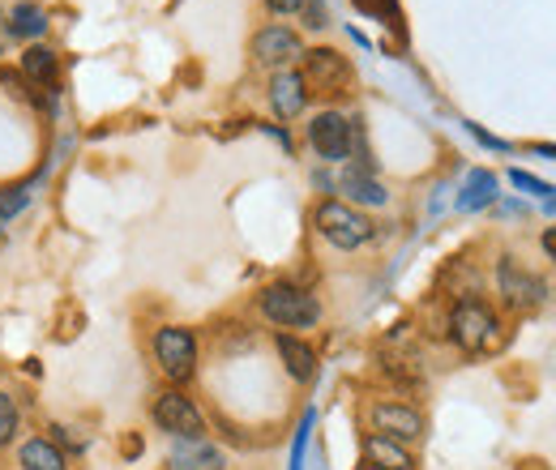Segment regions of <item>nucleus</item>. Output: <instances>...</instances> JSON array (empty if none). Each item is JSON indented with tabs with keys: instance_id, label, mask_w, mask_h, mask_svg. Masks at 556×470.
<instances>
[{
	"instance_id": "nucleus-11",
	"label": "nucleus",
	"mask_w": 556,
	"mask_h": 470,
	"mask_svg": "<svg viewBox=\"0 0 556 470\" xmlns=\"http://www.w3.org/2000/svg\"><path fill=\"white\" fill-rule=\"evenodd\" d=\"M270 107H275L278 120H295L308 107V86L295 68H278L270 77Z\"/></svg>"
},
{
	"instance_id": "nucleus-15",
	"label": "nucleus",
	"mask_w": 556,
	"mask_h": 470,
	"mask_svg": "<svg viewBox=\"0 0 556 470\" xmlns=\"http://www.w3.org/2000/svg\"><path fill=\"white\" fill-rule=\"evenodd\" d=\"M17 467L22 470H70V454L61 445H52L48 436H30L17 449Z\"/></svg>"
},
{
	"instance_id": "nucleus-25",
	"label": "nucleus",
	"mask_w": 556,
	"mask_h": 470,
	"mask_svg": "<svg viewBox=\"0 0 556 470\" xmlns=\"http://www.w3.org/2000/svg\"><path fill=\"white\" fill-rule=\"evenodd\" d=\"M266 4H270L275 13H295V9H300V0H266Z\"/></svg>"
},
{
	"instance_id": "nucleus-10",
	"label": "nucleus",
	"mask_w": 556,
	"mask_h": 470,
	"mask_svg": "<svg viewBox=\"0 0 556 470\" xmlns=\"http://www.w3.org/2000/svg\"><path fill=\"white\" fill-rule=\"evenodd\" d=\"M253 56H257V65L287 68L304 56V39L291 26H266L253 35Z\"/></svg>"
},
{
	"instance_id": "nucleus-28",
	"label": "nucleus",
	"mask_w": 556,
	"mask_h": 470,
	"mask_svg": "<svg viewBox=\"0 0 556 470\" xmlns=\"http://www.w3.org/2000/svg\"><path fill=\"white\" fill-rule=\"evenodd\" d=\"M355 470H377V467H355Z\"/></svg>"
},
{
	"instance_id": "nucleus-3",
	"label": "nucleus",
	"mask_w": 556,
	"mask_h": 470,
	"mask_svg": "<svg viewBox=\"0 0 556 470\" xmlns=\"http://www.w3.org/2000/svg\"><path fill=\"white\" fill-rule=\"evenodd\" d=\"M154 359H159V372L172 385L193 381L198 377V334L185 330V326H163L154 334Z\"/></svg>"
},
{
	"instance_id": "nucleus-8",
	"label": "nucleus",
	"mask_w": 556,
	"mask_h": 470,
	"mask_svg": "<svg viewBox=\"0 0 556 470\" xmlns=\"http://www.w3.org/2000/svg\"><path fill=\"white\" fill-rule=\"evenodd\" d=\"M496 282H501V295L509 308L527 313V308H540L548 300V287L544 278H535L531 269H522L514 257H501V269H496Z\"/></svg>"
},
{
	"instance_id": "nucleus-22",
	"label": "nucleus",
	"mask_w": 556,
	"mask_h": 470,
	"mask_svg": "<svg viewBox=\"0 0 556 470\" xmlns=\"http://www.w3.org/2000/svg\"><path fill=\"white\" fill-rule=\"evenodd\" d=\"M30 202V193L26 189H17V185H9V189H0V223H9V218H17L22 209Z\"/></svg>"
},
{
	"instance_id": "nucleus-1",
	"label": "nucleus",
	"mask_w": 556,
	"mask_h": 470,
	"mask_svg": "<svg viewBox=\"0 0 556 470\" xmlns=\"http://www.w3.org/2000/svg\"><path fill=\"white\" fill-rule=\"evenodd\" d=\"M262 317L278 330H313L321 321V304L317 295H308L304 287L291 282H270L262 291Z\"/></svg>"
},
{
	"instance_id": "nucleus-17",
	"label": "nucleus",
	"mask_w": 556,
	"mask_h": 470,
	"mask_svg": "<svg viewBox=\"0 0 556 470\" xmlns=\"http://www.w3.org/2000/svg\"><path fill=\"white\" fill-rule=\"evenodd\" d=\"M4 26H9L13 39H43L48 35V13L39 4H13Z\"/></svg>"
},
{
	"instance_id": "nucleus-14",
	"label": "nucleus",
	"mask_w": 556,
	"mask_h": 470,
	"mask_svg": "<svg viewBox=\"0 0 556 470\" xmlns=\"http://www.w3.org/2000/svg\"><path fill=\"white\" fill-rule=\"evenodd\" d=\"M339 189H343V193H348V202H355V205H386L390 202L386 185H381L368 167H348V172H343V180H339Z\"/></svg>"
},
{
	"instance_id": "nucleus-26",
	"label": "nucleus",
	"mask_w": 556,
	"mask_h": 470,
	"mask_svg": "<svg viewBox=\"0 0 556 470\" xmlns=\"http://www.w3.org/2000/svg\"><path fill=\"white\" fill-rule=\"evenodd\" d=\"M544 253L556 262V227H548V231H544Z\"/></svg>"
},
{
	"instance_id": "nucleus-4",
	"label": "nucleus",
	"mask_w": 556,
	"mask_h": 470,
	"mask_svg": "<svg viewBox=\"0 0 556 470\" xmlns=\"http://www.w3.org/2000/svg\"><path fill=\"white\" fill-rule=\"evenodd\" d=\"M496 317H492V308H488L484 300H458L454 304V313H450V338L467 351V355H480L488 346H496Z\"/></svg>"
},
{
	"instance_id": "nucleus-23",
	"label": "nucleus",
	"mask_w": 556,
	"mask_h": 470,
	"mask_svg": "<svg viewBox=\"0 0 556 470\" xmlns=\"http://www.w3.org/2000/svg\"><path fill=\"white\" fill-rule=\"evenodd\" d=\"M509 185L522 189V193H531V198H544V202H553L556 198L553 185H544V180H535V176H527V172H509Z\"/></svg>"
},
{
	"instance_id": "nucleus-21",
	"label": "nucleus",
	"mask_w": 556,
	"mask_h": 470,
	"mask_svg": "<svg viewBox=\"0 0 556 470\" xmlns=\"http://www.w3.org/2000/svg\"><path fill=\"white\" fill-rule=\"evenodd\" d=\"M351 4L368 17H381L386 26H399V0H351Z\"/></svg>"
},
{
	"instance_id": "nucleus-6",
	"label": "nucleus",
	"mask_w": 556,
	"mask_h": 470,
	"mask_svg": "<svg viewBox=\"0 0 556 470\" xmlns=\"http://www.w3.org/2000/svg\"><path fill=\"white\" fill-rule=\"evenodd\" d=\"M300 61H304L300 77H304L308 94H343V90L351 86L348 56L334 52V48H313V52H304Z\"/></svg>"
},
{
	"instance_id": "nucleus-27",
	"label": "nucleus",
	"mask_w": 556,
	"mask_h": 470,
	"mask_svg": "<svg viewBox=\"0 0 556 470\" xmlns=\"http://www.w3.org/2000/svg\"><path fill=\"white\" fill-rule=\"evenodd\" d=\"M540 154H548V158H556V145H535Z\"/></svg>"
},
{
	"instance_id": "nucleus-20",
	"label": "nucleus",
	"mask_w": 556,
	"mask_h": 470,
	"mask_svg": "<svg viewBox=\"0 0 556 470\" xmlns=\"http://www.w3.org/2000/svg\"><path fill=\"white\" fill-rule=\"evenodd\" d=\"M17 432H22V410H17V403L0 390V449H9V445L17 441Z\"/></svg>"
},
{
	"instance_id": "nucleus-12",
	"label": "nucleus",
	"mask_w": 556,
	"mask_h": 470,
	"mask_svg": "<svg viewBox=\"0 0 556 470\" xmlns=\"http://www.w3.org/2000/svg\"><path fill=\"white\" fill-rule=\"evenodd\" d=\"M278 355H282V368L291 372V381H313L317 377V351L308 342H300L295 334H278Z\"/></svg>"
},
{
	"instance_id": "nucleus-5",
	"label": "nucleus",
	"mask_w": 556,
	"mask_h": 470,
	"mask_svg": "<svg viewBox=\"0 0 556 470\" xmlns=\"http://www.w3.org/2000/svg\"><path fill=\"white\" fill-rule=\"evenodd\" d=\"M150 419H154L167 436H176V441H198V436H206L202 410H198V403H193L189 394H180V390L159 394L154 406H150Z\"/></svg>"
},
{
	"instance_id": "nucleus-7",
	"label": "nucleus",
	"mask_w": 556,
	"mask_h": 470,
	"mask_svg": "<svg viewBox=\"0 0 556 470\" xmlns=\"http://www.w3.org/2000/svg\"><path fill=\"white\" fill-rule=\"evenodd\" d=\"M308 145L317 150V158L326 163H343L355 145V125L343 112H317L308 125Z\"/></svg>"
},
{
	"instance_id": "nucleus-2",
	"label": "nucleus",
	"mask_w": 556,
	"mask_h": 470,
	"mask_svg": "<svg viewBox=\"0 0 556 470\" xmlns=\"http://www.w3.org/2000/svg\"><path fill=\"white\" fill-rule=\"evenodd\" d=\"M313 227H317L334 249H343V253H351V249H359V244L372 240V223H368V214L355 209L351 202H339V198H330V202L317 205Z\"/></svg>"
},
{
	"instance_id": "nucleus-13",
	"label": "nucleus",
	"mask_w": 556,
	"mask_h": 470,
	"mask_svg": "<svg viewBox=\"0 0 556 470\" xmlns=\"http://www.w3.org/2000/svg\"><path fill=\"white\" fill-rule=\"evenodd\" d=\"M364 458H368V467L377 470H416V458H412L407 445H399L390 436H377V432L364 441Z\"/></svg>"
},
{
	"instance_id": "nucleus-18",
	"label": "nucleus",
	"mask_w": 556,
	"mask_h": 470,
	"mask_svg": "<svg viewBox=\"0 0 556 470\" xmlns=\"http://www.w3.org/2000/svg\"><path fill=\"white\" fill-rule=\"evenodd\" d=\"M496 202V176L492 172H471L463 193H458V209H484Z\"/></svg>"
},
{
	"instance_id": "nucleus-24",
	"label": "nucleus",
	"mask_w": 556,
	"mask_h": 470,
	"mask_svg": "<svg viewBox=\"0 0 556 470\" xmlns=\"http://www.w3.org/2000/svg\"><path fill=\"white\" fill-rule=\"evenodd\" d=\"M300 17H304V26L308 30H321L326 26V0H300V9H295Z\"/></svg>"
},
{
	"instance_id": "nucleus-16",
	"label": "nucleus",
	"mask_w": 556,
	"mask_h": 470,
	"mask_svg": "<svg viewBox=\"0 0 556 470\" xmlns=\"http://www.w3.org/2000/svg\"><path fill=\"white\" fill-rule=\"evenodd\" d=\"M172 470H223V454L210 445L206 436H198V441H176V449H172Z\"/></svg>"
},
{
	"instance_id": "nucleus-9",
	"label": "nucleus",
	"mask_w": 556,
	"mask_h": 470,
	"mask_svg": "<svg viewBox=\"0 0 556 470\" xmlns=\"http://www.w3.org/2000/svg\"><path fill=\"white\" fill-rule=\"evenodd\" d=\"M368 423H372L377 436H390L399 445H412L424 436V415L407 403H377L368 410Z\"/></svg>"
},
{
	"instance_id": "nucleus-19",
	"label": "nucleus",
	"mask_w": 556,
	"mask_h": 470,
	"mask_svg": "<svg viewBox=\"0 0 556 470\" xmlns=\"http://www.w3.org/2000/svg\"><path fill=\"white\" fill-rule=\"evenodd\" d=\"M22 73H26V81H35V86H52V81H56V52L43 48V43H35V48L22 56Z\"/></svg>"
}]
</instances>
